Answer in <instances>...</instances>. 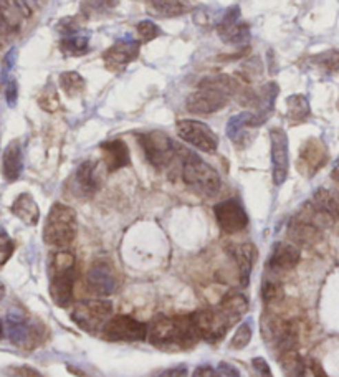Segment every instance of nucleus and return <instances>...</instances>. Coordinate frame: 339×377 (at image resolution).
<instances>
[{"instance_id": "40", "label": "nucleus", "mask_w": 339, "mask_h": 377, "mask_svg": "<svg viewBox=\"0 0 339 377\" xmlns=\"http://www.w3.org/2000/svg\"><path fill=\"white\" fill-rule=\"evenodd\" d=\"M0 248H2V267H3L15 250V242L8 237L6 230H2V237H0Z\"/></svg>"}, {"instance_id": "51", "label": "nucleus", "mask_w": 339, "mask_h": 377, "mask_svg": "<svg viewBox=\"0 0 339 377\" xmlns=\"http://www.w3.org/2000/svg\"><path fill=\"white\" fill-rule=\"evenodd\" d=\"M37 2H39V0H37Z\"/></svg>"}, {"instance_id": "41", "label": "nucleus", "mask_w": 339, "mask_h": 377, "mask_svg": "<svg viewBox=\"0 0 339 377\" xmlns=\"http://www.w3.org/2000/svg\"><path fill=\"white\" fill-rule=\"evenodd\" d=\"M283 288L280 283H267L263 287V298L270 303V301H278L283 298Z\"/></svg>"}, {"instance_id": "15", "label": "nucleus", "mask_w": 339, "mask_h": 377, "mask_svg": "<svg viewBox=\"0 0 339 377\" xmlns=\"http://www.w3.org/2000/svg\"><path fill=\"white\" fill-rule=\"evenodd\" d=\"M0 6H2L3 35L19 33L25 20L32 17V8L25 0H0Z\"/></svg>"}, {"instance_id": "13", "label": "nucleus", "mask_w": 339, "mask_h": 377, "mask_svg": "<svg viewBox=\"0 0 339 377\" xmlns=\"http://www.w3.org/2000/svg\"><path fill=\"white\" fill-rule=\"evenodd\" d=\"M86 283L88 288L94 295L98 296H110L113 295L116 287H118V278H116V273L107 262H94L90 267L88 275H86Z\"/></svg>"}, {"instance_id": "14", "label": "nucleus", "mask_w": 339, "mask_h": 377, "mask_svg": "<svg viewBox=\"0 0 339 377\" xmlns=\"http://www.w3.org/2000/svg\"><path fill=\"white\" fill-rule=\"evenodd\" d=\"M139 55V41L132 39H121L111 45L106 50L103 60H105V66L110 72H118L123 70L124 66L134 61Z\"/></svg>"}, {"instance_id": "24", "label": "nucleus", "mask_w": 339, "mask_h": 377, "mask_svg": "<svg viewBox=\"0 0 339 377\" xmlns=\"http://www.w3.org/2000/svg\"><path fill=\"white\" fill-rule=\"evenodd\" d=\"M23 171V152L19 141H12L6 147L2 157V174L7 182H14Z\"/></svg>"}, {"instance_id": "8", "label": "nucleus", "mask_w": 339, "mask_h": 377, "mask_svg": "<svg viewBox=\"0 0 339 377\" xmlns=\"http://www.w3.org/2000/svg\"><path fill=\"white\" fill-rule=\"evenodd\" d=\"M149 334V326L144 325L132 316L119 314L111 318L110 323L103 329V336L113 343H136L144 341Z\"/></svg>"}, {"instance_id": "43", "label": "nucleus", "mask_w": 339, "mask_h": 377, "mask_svg": "<svg viewBox=\"0 0 339 377\" xmlns=\"http://www.w3.org/2000/svg\"><path fill=\"white\" fill-rule=\"evenodd\" d=\"M3 86H6V99L8 106H15L17 98H19V86H17V81L14 78H10L7 83H3Z\"/></svg>"}, {"instance_id": "35", "label": "nucleus", "mask_w": 339, "mask_h": 377, "mask_svg": "<svg viewBox=\"0 0 339 377\" xmlns=\"http://www.w3.org/2000/svg\"><path fill=\"white\" fill-rule=\"evenodd\" d=\"M251 334H254V328H251V320L242 321L238 325L237 331H235L234 338L230 341L232 349H243V347L248 346V343L251 341Z\"/></svg>"}, {"instance_id": "6", "label": "nucleus", "mask_w": 339, "mask_h": 377, "mask_svg": "<svg viewBox=\"0 0 339 377\" xmlns=\"http://www.w3.org/2000/svg\"><path fill=\"white\" fill-rule=\"evenodd\" d=\"M39 325L41 323H33L20 309H10L3 318V338L22 349H32L40 338Z\"/></svg>"}, {"instance_id": "29", "label": "nucleus", "mask_w": 339, "mask_h": 377, "mask_svg": "<svg viewBox=\"0 0 339 377\" xmlns=\"http://www.w3.org/2000/svg\"><path fill=\"white\" fill-rule=\"evenodd\" d=\"M287 113L289 121L300 123L305 121L309 116V103L308 98H305L303 94H291L287 99Z\"/></svg>"}, {"instance_id": "4", "label": "nucleus", "mask_w": 339, "mask_h": 377, "mask_svg": "<svg viewBox=\"0 0 339 377\" xmlns=\"http://www.w3.org/2000/svg\"><path fill=\"white\" fill-rule=\"evenodd\" d=\"M78 234L76 212L65 204H53L43 225V242L50 247L63 248L73 242Z\"/></svg>"}, {"instance_id": "12", "label": "nucleus", "mask_w": 339, "mask_h": 377, "mask_svg": "<svg viewBox=\"0 0 339 377\" xmlns=\"http://www.w3.org/2000/svg\"><path fill=\"white\" fill-rule=\"evenodd\" d=\"M215 221L225 234H238L248 225V215L235 198L223 201L214 207Z\"/></svg>"}, {"instance_id": "38", "label": "nucleus", "mask_w": 339, "mask_h": 377, "mask_svg": "<svg viewBox=\"0 0 339 377\" xmlns=\"http://www.w3.org/2000/svg\"><path fill=\"white\" fill-rule=\"evenodd\" d=\"M314 61H316L320 68H325L326 72H339V50H328V52L321 53V55L314 58Z\"/></svg>"}, {"instance_id": "32", "label": "nucleus", "mask_w": 339, "mask_h": 377, "mask_svg": "<svg viewBox=\"0 0 339 377\" xmlns=\"http://www.w3.org/2000/svg\"><path fill=\"white\" fill-rule=\"evenodd\" d=\"M90 47V39L86 35H66L65 39H61L60 48L65 55L70 57H78L85 55L88 52Z\"/></svg>"}, {"instance_id": "44", "label": "nucleus", "mask_w": 339, "mask_h": 377, "mask_svg": "<svg viewBox=\"0 0 339 377\" xmlns=\"http://www.w3.org/2000/svg\"><path fill=\"white\" fill-rule=\"evenodd\" d=\"M251 366H254L255 372L260 377H273V372L270 369V366H268V363L265 361L263 358H255L254 361H251Z\"/></svg>"}, {"instance_id": "27", "label": "nucleus", "mask_w": 339, "mask_h": 377, "mask_svg": "<svg viewBox=\"0 0 339 377\" xmlns=\"http://www.w3.org/2000/svg\"><path fill=\"white\" fill-rule=\"evenodd\" d=\"M218 309L223 313V316L227 318L230 323L238 321L240 318L245 316L248 312V300L245 295L238 292H232L227 296H223L220 305L217 306Z\"/></svg>"}, {"instance_id": "19", "label": "nucleus", "mask_w": 339, "mask_h": 377, "mask_svg": "<svg viewBox=\"0 0 339 377\" xmlns=\"http://www.w3.org/2000/svg\"><path fill=\"white\" fill-rule=\"evenodd\" d=\"M288 237L298 247H313L321 240L322 229L311 222L295 217L288 225Z\"/></svg>"}, {"instance_id": "31", "label": "nucleus", "mask_w": 339, "mask_h": 377, "mask_svg": "<svg viewBox=\"0 0 339 377\" xmlns=\"http://www.w3.org/2000/svg\"><path fill=\"white\" fill-rule=\"evenodd\" d=\"M280 363H281V367H283V371L287 372L289 377H303L306 361L296 353V349L281 353Z\"/></svg>"}, {"instance_id": "2", "label": "nucleus", "mask_w": 339, "mask_h": 377, "mask_svg": "<svg viewBox=\"0 0 339 377\" xmlns=\"http://www.w3.org/2000/svg\"><path fill=\"white\" fill-rule=\"evenodd\" d=\"M237 81L227 74L209 77L198 83L197 91L187 98L185 108L194 114H212L220 111L230 101L232 94L237 93Z\"/></svg>"}, {"instance_id": "30", "label": "nucleus", "mask_w": 339, "mask_h": 377, "mask_svg": "<svg viewBox=\"0 0 339 377\" xmlns=\"http://www.w3.org/2000/svg\"><path fill=\"white\" fill-rule=\"evenodd\" d=\"M245 128H255L254 113H251V111H245V113L232 116L229 124H227V136H229L234 143H238L240 136L243 134V130H245Z\"/></svg>"}, {"instance_id": "26", "label": "nucleus", "mask_w": 339, "mask_h": 377, "mask_svg": "<svg viewBox=\"0 0 339 377\" xmlns=\"http://www.w3.org/2000/svg\"><path fill=\"white\" fill-rule=\"evenodd\" d=\"M144 3L152 14L164 19L181 17L192 10L189 0H144Z\"/></svg>"}, {"instance_id": "9", "label": "nucleus", "mask_w": 339, "mask_h": 377, "mask_svg": "<svg viewBox=\"0 0 339 377\" xmlns=\"http://www.w3.org/2000/svg\"><path fill=\"white\" fill-rule=\"evenodd\" d=\"M177 134L184 143L190 144L202 152H212L217 151L218 138L217 134L207 126L205 123L196 121V119H182L177 123Z\"/></svg>"}, {"instance_id": "46", "label": "nucleus", "mask_w": 339, "mask_h": 377, "mask_svg": "<svg viewBox=\"0 0 339 377\" xmlns=\"http://www.w3.org/2000/svg\"><path fill=\"white\" fill-rule=\"evenodd\" d=\"M185 376H187V366L179 364V366L169 367V369L159 372L156 377H185Z\"/></svg>"}, {"instance_id": "39", "label": "nucleus", "mask_w": 339, "mask_h": 377, "mask_svg": "<svg viewBox=\"0 0 339 377\" xmlns=\"http://www.w3.org/2000/svg\"><path fill=\"white\" fill-rule=\"evenodd\" d=\"M136 30H138L139 37L144 41H151L161 35V28L157 27L152 20H141V22L136 25Z\"/></svg>"}, {"instance_id": "7", "label": "nucleus", "mask_w": 339, "mask_h": 377, "mask_svg": "<svg viewBox=\"0 0 339 377\" xmlns=\"http://www.w3.org/2000/svg\"><path fill=\"white\" fill-rule=\"evenodd\" d=\"M144 156L156 169H164L179 156V146L164 131H149L138 136Z\"/></svg>"}, {"instance_id": "11", "label": "nucleus", "mask_w": 339, "mask_h": 377, "mask_svg": "<svg viewBox=\"0 0 339 377\" xmlns=\"http://www.w3.org/2000/svg\"><path fill=\"white\" fill-rule=\"evenodd\" d=\"M270 144L273 184L281 185L287 181L289 171V149L287 132L281 130V128H273L270 131Z\"/></svg>"}, {"instance_id": "17", "label": "nucleus", "mask_w": 339, "mask_h": 377, "mask_svg": "<svg viewBox=\"0 0 339 377\" xmlns=\"http://www.w3.org/2000/svg\"><path fill=\"white\" fill-rule=\"evenodd\" d=\"M218 35L227 43H242L250 37L248 25L240 22V8L232 7L225 12L222 22L218 23Z\"/></svg>"}, {"instance_id": "16", "label": "nucleus", "mask_w": 339, "mask_h": 377, "mask_svg": "<svg viewBox=\"0 0 339 377\" xmlns=\"http://www.w3.org/2000/svg\"><path fill=\"white\" fill-rule=\"evenodd\" d=\"M74 281H76V268L68 272L52 273V283H50V296L52 301L60 308L70 306L73 300Z\"/></svg>"}, {"instance_id": "21", "label": "nucleus", "mask_w": 339, "mask_h": 377, "mask_svg": "<svg viewBox=\"0 0 339 377\" xmlns=\"http://www.w3.org/2000/svg\"><path fill=\"white\" fill-rule=\"evenodd\" d=\"M98 185L99 181L96 176V163L85 161L73 176V192L78 197H91L98 190Z\"/></svg>"}, {"instance_id": "33", "label": "nucleus", "mask_w": 339, "mask_h": 377, "mask_svg": "<svg viewBox=\"0 0 339 377\" xmlns=\"http://www.w3.org/2000/svg\"><path fill=\"white\" fill-rule=\"evenodd\" d=\"M60 86L68 96H76L85 90V78L76 72H66L60 74Z\"/></svg>"}, {"instance_id": "50", "label": "nucleus", "mask_w": 339, "mask_h": 377, "mask_svg": "<svg viewBox=\"0 0 339 377\" xmlns=\"http://www.w3.org/2000/svg\"><path fill=\"white\" fill-rule=\"evenodd\" d=\"M322 377H328V376H326V374H325V376H322Z\"/></svg>"}, {"instance_id": "18", "label": "nucleus", "mask_w": 339, "mask_h": 377, "mask_svg": "<svg viewBox=\"0 0 339 377\" xmlns=\"http://www.w3.org/2000/svg\"><path fill=\"white\" fill-rule=\"evenodd\" d=\"M301 260V250L295 243L280 242L273 247L268 267L273 272H289L296 268V265Z\"/></svg>"}, {"instance_id": "23", "label": "nucleus", "mask_w": 339, "mask_h": 377, "mask_svg": "<svg viewBox=\"0 0 339 377\" xmlns=\"http://www.w3.org/2000/svg\"><path fill=\"white\" fill-rule=\"evenodd\" d=\"M326 163V149L321 141L311 139L301 147L300 152V171L313 176L322 164Z\"/></svg>"}, {"instance_id": "49", "label": "nucleus", "mask_w": 339, "mask_h": 377, "mask_svg": "<svg viewBox=\"0 0 339 377\" xmlns=\"http://www.w3.org/2000/svg\"><path fill=\"white\" fill-rule=\"evenodd\" d=\"M334 165H336V167H339V157L336 159V163H334Z\"/></svg>"}, {"instance_id": "48", "label": "nucleus", "mask_w": 339, "mask_h": 377, "mask_svg": "<svg viewBox=\"0 0 339 377\" xmlns=\"http://www.w3.org/2000/svg\"><path fill=\"white\" fill-rule=\"evenodd\" d=\"M217 371L220 372V376H225V377H240V371L237 369V367H234L229 363H220V364H218Z\"/></svg>"}, {"instance_id": "3", "label": "nucleus", "mask_w": 339, "mask_h": 377, "mask_svg": "<svg viewBox=\"0 0 339 377\" xmlns=\"http://www.w3.org/2000/svg\"><path fill=\"white\" fill-rule=\"evenodd\" d=\"M179 156L182 157V179L194 192L212 197L220 190V176L212 165L187 149L184 151L179 147Z\"/></svg>"}, {"instance_id": "36", "label": "nucleus", "mask_w": 339, "mask_h": 377, "mask_svg": "<svg viewBox=\"0 0 339 377\" xmlns=\"http://www.w3.org/2000/svg\"><path fill=\"white\" fill-rule=\"evenodd\" d=\"M74 268H76V260H74L73 254H70V252L66 250H61L53 255L52 273L68 272V270H74Z\"/></svg>"}, {"instance_id": "34", "label": "nucleus", "mask_w": 339, "mask_h": 377, "mask_svg": "<svg viewBox=\"0 0 339 377\" xmlns=\"http://www.w3.org/2000/svg\"><path fill=\"white\" fill-rule=\"evenodd\" d=\"M119 0H83L81 14L86 17L101 15L118 7Z\"/></svg>"}, {"instance_id": "22", "label": "nucleus", "mask_w": 339, "mask_h": 377, "mask_svg": "<svg viewBox=\"0 0 339 377\" xmlns=\"http://www.w3.org/2000/svg\"><path fill=\"white\" fill-rule=\"evenodd\" d=\"M103 161H105L106 169L110 172H116L119 169L126 167L131 163L130 157V147L123 139H113L106 141L101 144Z\"/></svg>"}, {"instance_id": "45", "label": "nucleus", "mask_w": 339, "mask_h": 377, "mask_svg": "<svg viewBox=\"0 0 339 377\" xmlns=\"http://www.w3.org/2000/svg\"><path fill=\"white\" fill-rule=\"evenodd\" d=\"M15 377H43L39 371L33 369L30 366H17L8 369Z\"/></svg>"}, {"instance_id": "20", "label": "nucleus", "mask_w": 339, "mask_h": 377, "mask_svg": "<svg viewBox=\"0 0 339 377\" xmlns=\"http://www.w3.org/2000/svg\"><path fill=\"white\" fill-rule=\"evenodd\" d=\"M227 254L232 256V260L237 265L240 275H242L243 285H247L251 268H254V265L256 262V256H258L256 247L250 242L229 243V245H227Z\"/></svg>"}, {"instance_id": "25", "label": "nucleus", "mask_w": 339, "mask_h": 377, "mask_svg": "<svg viewBox=\"0 0 339 377\" xmlns=\"http://www.w3.org/2000/svg\"><path fill=\"white\" fill-rule=\"evenodd\" d=\"M12 214L19 218L20 222H23L25 225H37L40 221V207L35 202V198L32 197V194L23 192L15 198L14 204H12Z\"/></svg>"}, {"instance_id": "42", "label": "nucleus", "mask_w": 339, "mask_h": 377, "mask_svg": "<svg viewBox=\"0 0 339 377\" xmlns=\"http://www.w3.org/2000/svg\"><path fill=\"white\" fill-rule=\"evenodd\" d=\"M17 58V48H12L10 52L3 57V63H2V83H7L10 80V72L14 70V63Z\"/></svg>"}, {"instance_id": "37", "label": "nucleus", "mask_w": 339, "mask_h": 377, "mask_svg": "<svg viewBox=\"0 0 339 377\" xmlns=\"http://www.w3.org/2000/svg\"><path fill=\"white\" fill-rule=\"evenodd\" d=\"M39 105H40V108H43L45 111H48V113H53V111L58 110L60 101H58V93H56L55 86L53 85L45 86L43 91H41L40 96H39Z\"/></svg>"}, {"instance_id": "47", "label": "nucleus", "mask_w": 339, "mask_h": 377, "mask_svg": "<svg viewBox=\"0 0 339 377\" xmlns=\"http://www.w3.org/2000/svg\"><path fill=\"white\" fill-rule=\"evenodd\" d=\"M192 377H220V372L214 369L212 366H201L194 371Z\"/></svg>"}, {"instance_id": "1", "label": "nucleus", "mask_w": 339, "mask_h": 377, "mask_svg": "<svg viewBox=\"0 0 339 377\" xmlns=\"http://www.w3.org/2000/svg\"><path fill=\"white\" fill-rule=\"evenodd\" d=\"M147 339L159 349H184L201 339L194 314L182 316H156L149 323Z\"/></svg>"}, {"instance_id": "10", "label": "nucleus", "mask_w": 339, "mask_h": 377, "mask_svg": "<svg viewBox=\"0 0 339 377\" xmlns=\"http://www.w3.org/2000/svg\"><path fill=\"white\" fill-rule=\"evenodd\" d=\"M192 314L201 339H205V341L209 343H215L220 341V339L229 333L232 323L223 316V313L218 308L202 309V312H196Z\"/></svg>"}, {"instance_id": "5", "label": "nucleus", "mask_w": 339, "mask_h": 377, "mask_svg": "<svg viewBox=\"0 0 339 377\" xmlns=\"http://www.w3.org/2000/svg\"><path fill=\"white\" fill-rule=\"evenodd\" d=\"M111 316H113V303L110 300L80 301L72 312L74 325L90 334H96L105 329Z\"/></svg>"}, {"instance_id": "28", "label": "nucleus", "mask_w": 339, "mask_h": 377, "mask_svg": "<svg viewBox=\"0 0 339 377\" xmlns=\"http://www.w3.org/2000/svg\"><path fill=\"white\" fill-rule=\"evenodd\" d=\"M313 204L325 210L326 214L339 221V194L329 189H318L313 196Z\"/></svg>"}]
</instances>
